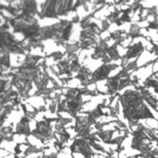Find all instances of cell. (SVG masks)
<instances>
[{"mask_svg": "<svg viewBox=\"0 0 158 158\" xmlns=\"http://www.w3.org/2000/svg\"><path fill=\"white\" fill-rule=\"evenodd\" d=\"M11 140L16 143L17 145H20V144H25V143H27V135H24V134H13L12 135V138Z\"/></svg>", "mask_w": 158, "mask_h": 158, "instance_id": "obj_1", "label": "cell"}]
</instances>
